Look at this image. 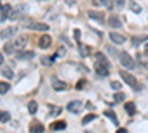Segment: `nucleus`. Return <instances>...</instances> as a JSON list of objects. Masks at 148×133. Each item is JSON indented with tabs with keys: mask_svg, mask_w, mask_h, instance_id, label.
I'll return each instance as SVG.
<instances>
[{
	"mask_svg": "<svg viewBox=\"0 0 148 133\" xmlns=\"http://www.w3.org/2000/svg\"><path fill=\"white\" fill-rule=\"evenodd\" d=\"M119 59H120V64L125 68H127V70H133L135 68V61H133V58L127 52H121L119 55Z\"/></svg>",
	"mask_w": 148,
	"mask_h": 133,
	"instance_id": "obj_1",
	"label": "nucleus"
},
{
	"mask_svg": "<svg viewBox=\"0 0 148 133\" xmlns=\"http://www.w3.org/2000/svg\"><path fill=\"white\" fill-rule=\"evenodd\" d=\"M28 43V39H27V35H19V37H16V40L12 43V47H14V50L16 52H21L25 49V46Z\"/></svg>",
	"mask_w": 148,
	"mask_h": 133,
	"instance_id": "obj_2",
	"label": "nucleus"
},
{
	"mask_svg": "<svg viewBox=\"0 0 148 133\" xmlns=\"http://www.w3.org/2000/svg\"><path fill=\"white\" fill-rule=\"evenodd\" d=\"M120 76H121L123 80H125V83L129 84L130 87H136V86H138V80H136V77L132 76L130 72H127V71H120Z\"/></svg>",
	"mask_w": 148,
	"mask_h": 133,
	"instance_id": "obj_3",
	"label": "nucleus"
},
{
	"mask_svg": "<svg viewBox=\"0 0 148 133\" xmlns=\"http://www.w3.org/2000/svg\"><path fill=\"white\" fill-rule=\"evenodd\" d=\"M25 28H28V30H37V31H47L49 27L47 24H45V22H28L27 25H25Z\"/></svg>",
	"mask_w": 148,
	"mask_h": 133,
	"instance_id": "obj_4",
	"label": "nucleus"
},
{
	"mask_svg": "<svg viewBox=\"0 0 148 133\" xmlns=\"http://www.w3.org/2000/svg\"><path fill=\"white\" fill-rule=\"evenodd\" d=\"M16 33H18V27H8V28L0 31V39H3V40L10 39V37H14Z\"/></svg>",
	"mask_w": 148,
	"mask_h": 133,
	"instance_id": "obj_5",
	"label": "nucleus"
},
{
	"mask_svg": "<svg viewBox=\"0 0 148 133\" xmlns=\"http://www.w3.org/2000/svg\"><path fill=\"white\" fill-rule=\"evenodd\" d=\"M95 71H96V74L98 76H101V77H107L110 74V67L101 64V62H95Z\"/></svg>",
	"mask_w": 148,
	"mask_h": 133,
	"instance_id": "obj_6",
	"label": "nucleus"
},
{
	"mask_svg": "<svg viewBox=\"0 0 148 133\" xmlns=\"http://www.w3.org/2000/svg\"><path fill=\"white\" fill-rule=\"evenodd\" d=\"M82 102L80 101H71V102H68V105H67V110L70 111V113H73V114H79L80 111H82Z\"/></svg>",
	"mask_w": 148,
	"mask_h": 133,
	"instance_id": "obj_7",
	"label": "nucleus"
},
{
	"mask_svg": "<svg viewBox=\"0 0 148 133\" xmlns=\"http://www.w3.org/2000/svg\"><path fill=\"white\" fill-rule=\"evenodd\" d=\"M52 87H53L55 90H58V92L65 90V89H67V83L62 81V80H58L56 77H52Z\"/></svg>",
	"mask_w": 148,
	"mask_h": 133,
	"instance_id": "obj_8",
	"label": "nucleus"
},
{
	"mask_svg": "<svg viewBox=\"0 0 148 133\" xmlns=\"http://www.w3.org/2000/svg\"><path fill=\"white\" fill-rule=\"evenodd\" d=\"M51 43H52V39H51V35H47V34H43L39 39V46L42 49H47V47L51 46Z\"/></svg>",
	"mask_w": 148,
	"mask_h": 133,
	"instance_id": "obj_9",
	"label": "nucleus"
},
{
	"mask_svg": "<svg viewBox=\"0 0 148 133\" xmlns=\"http://www.w3.org/2000/svg\"><path fill=\"white\" fill-rule=\"evenodd\" d=\"M110 39H111V42L116 43V44H123V43L126 42L125 35H121L119 33H110Z\"/></svg>",
	"mask_w": 148,
	"mask_h": 133,
	"instance_id": "obj_10",
	"label": "nucleus"
},
{
	"mask_svg": "<svg viewBox=\"0 0 148 133\" xmlns=\"http://www.w3.org/2000/svg\"><path fill=\"white\" fill-rule=\"evenodd\" d=\"M108 25H110L111 28H120V27H121V21L119 19L117 15H111V16L108 18Z\"/></svg>",
	"mask_w": 148,
	"mask_h": 133,
	"instance_id": "obj_11",
	"label": "nucleus"
},
{
	"mask_svg": "<svg viewBox=\"0 0 148 133\" xmlns=\"http://www.w3.org/2000/svg\"><path fill=\"white\" fill-rule=\"evenodd\" d=\"M56 53L55 55H51V56H45V58H42V65H45V67H49V65H53L55 64V61H56Z\"/></svg>",
	"mask_w": 148,
	"mask_h": 133,
	"instance_id": "obj_12",
	"label": "nucleus"
},
{
	"mask_svg": "<svg viewBox=\"0 0 148 133\" xmlns=\"http://www.w3.org/2000/svg\"><path fill=\"white\" fill-rule=\"evenodd\" d=\"M31 58H34V52L33 50H21L19 53H18V59L19 61H25V59H31Z\"/></svg>",
	"mask_w": 148,
	"mask_h": 133,
	"instance_id": "obj_13",
	"label": "nucleus"
},
{
	"mask_svg": "<svg viewBox=\"0 0 148 133\" xmlns=\"http://www.w3.org/2000/svg\"><path fill=\"white\" fill-rule=\"evenodd\" d=\"M125 111L127 113V115H135L136 114V106H135V104L133 102H126L125 104Z\"/></svg>",
	"mask_w": 148,
	"mask_h": 133,
	"instance_id": "obj_14",
	"label": "nucleus"
},
{
	"mask_svg": "<svg viewBox=\"0 0 148 133\" xmlns=\"http://www.w3.org/2000/svg\"><path fill=\"white\" fill-rule=\"evenodd\" d=\"M49 127H51V130H53V132L64 130V129H67V123H65V121H55V123H52Z\"/></svg>",
	"mask_w": 148,
	"mask_h": 133,
	"instance_id": "obj_15",
	"label": "nucleus"
},
{
	"mask_svg": "<svg viewBox=\"0 0 148 133\" xmlns=\"http://www.w3.org/2000/svg\"><path fill=\"white\" fill-rule=\"evenodd\" d=\"M95 59H96V62H101V64H104V65L110 67L108 58H107L104 53H101V52H96V53H95Z\"/></svg>",
	"mask_w": 148,
	"mask_h": 133,
	"instance_id": "obj_16",
	"label": "nucleus"
},
{
	"mask_svg": "<svg viewBox=\"0 0 148 133\" xmlns=\"http://www.w3.org/2000/svg\"><path fill=\"white\" fill-rule=\"evenodd\" d=\"M88 16H89V18H93V19H96V21H99V22L104 21V14H101V12H96V10H89V12H88Z\"/></svg>",
	"mask_w": 148,
	"mask_h": 133,
	"instance_id": "obj_17",
	"label": "nucleus"
},
{
	"mask_svg": "<svg viewBox=\"0 0 148 133\" xmlns=\"http://www.w3.org/2000/svg\"><path fill=\"white\" fill-rule=\"evenodd\" d=\"M104 115L105 117H108L111 121H113L116 126H119V120H117V115H116V113L114 111H110V110H107V111H104Z\"/></svg>",
	"mask_w": 148,
	"mask_h": 133,
	"instance_id": "obj_18",
	"label": "nucleus"
},
{
	"mask_svg": "<svg viewBox=\"0 0 148 133\" xmlns=\"http://www.w3.org/2000/svg\"><path fill=\"white\" fill-rule=\"evenodd\" d=\"M79 47H80L79 52H80V55H82V56H88V55L90 53V47H89L88 44H83V43H80V42H79Z\"/></svg>",
	"mask_w": 148,
	"mask_h": 133,
	"instance_id": "obj_19",
	"label": "nucleus"
},
{
	"mask_svg": "<svg viewBox=\"0 0 148 133\" xmlns=\"http://www.w3.org/2000/svg\"><path fill=\"white\" fill-rule=\"evenodd\" d=\"M9 12H10V5H5L2 6V15H0V21H5L9 15Z\"/></svg>",
	"mask_w": 148,
	"mask_h": 133,
	"instance_id": "obj_20",
	"label": "nucleus"
},
{
	"mask_svg": "<svg viewBox=\"0 0 148 133\" xmlns=\"http://www.w3.org/2000/svg\"><path fill=\"white\" fill-rule=\"evenodd\" d=\"M2 76H3L5 78L10 80V78H14V72H12V70H10L9 67H6V68L2 70Z\"/></svg>",
	"mask_w": 148,
	"mask_h": 133,
	"instance_id": "obj_21",
	"label": "nucleus"
},
{
	"mask_svg": "<svg viewBox=\"0 0 148 133\" xmlns=\"http://www.w3.org/2000/svg\"><path fill=\"white\" fill-rule=\"evenodd\" d=\"M145 40H148V35H139V37H133V39H132V44H133V46H138V44H141V43L145 42Z\"/></svg>",
	"mask_w": 148,
	"mask_h": 133,
	"instance_id": "obj_22",
	"label": "nucleus"
},
{
	"mask_svg": "<svg viewBox=\"0 0 148 133\" xmlns=\"http://www.w3.org/2000/svg\"><path fill=\"white\" fill-rule=\"evenodd\" d=\"M21 16V12L18 10V9H15V10H12V8H10V12H9V15H8V18L9 19H12V21H15V19H18Z\"/></svg>",
	"mask_w": 148,
	"mask_h": 133,
	"instance_id": "obj_23",
	"label": "nucleus"
},
{
	"mask_svg": "<svg viewBox=\"0 0 148 133\" xmlns=\"http://www.w3.org/2000/svg\"><path fill=\"white\" fill-rule=\"evenodd\" d=\"M10 89V84L6 81H0V95H5L6 92H9Z\"/></svg>",
	"mask_w": 148,
	"mask_h": 133,
	"instance_id": "obj_24",
	"label": "nucleus"
},
{
	"mask_svg": "<svg viewBox=\"0 0 148 133\" xmlns=\"http://www.w3.org/2000/svg\"><path fill=\"white\" fill-rule=\"evenodd\" d=\"M37 108H39L37 102L36 101H30V104H28V113L30 114H36L37 113Z\"/></svg>",
	"mask_w": 148,
	"mask_h": 133,
	"instance_id": "obj_25",
	"label": "nucleus"
},
{
	"mask_svg": "<svg viewBox=\"0 0 148 133\" xmlns=\"http://www.w3.org/2000/svg\"><path fill=\"white\" fill-rule=\"evenodd\" d=\"M10 120V114L8 111H0V121L2 123H8Z\"/></svg>",
	"mask_w": 148,
	"mask_h": 133,
	"instance_id": "obj_26",
	"label": "nucleus"
},
{
	"mask_svg": "<svg viewBox=\"0 0 148 133\" xmlns=\"http://www.w3.org/2000/svg\"><path fill=\"white\" fill-rule=\"evenodd\" d=\"M30 132L31 133H42V132H45V127L42 124H34L30 127Z\"/></svg>",
	"mask_w": 148,
	"mask_h": 133,
	"instance_id": "obj_27",
	"label": "nucleus"
},
{
	"mask_svg": "<svg viewBox=\"0 0 148 133\" xmlns=\"http://www.w3.org/2000/svg\"><path fill=\"white\" fill-rule=\"evenodd\" d=\"M95 118H96V114H88V115H86V117L82 120V124H83V126H86V124L90 123L92 120H95Z\"/></svg>",
	"mask_w": 148,
	"mask_h": 133,
	"instance_id": "obj_28",
	"label": "nucleus"
},
{
	"mask_svg": "<svg viewBox=\"0 0 148 133\" xmlns=\"http://www.w3.org/2000/svg\"><path fill=\"white\" fill-rule=\"evenodd\" d=\"M130 10H132V12H135V14H139V12L142 10V8H141V5H139V3L133 2V3L130 5Z\"/></svg>",
	"mask_w": 148,
	"mask_h": 133,
	"instance_id": "obj_29",
	"label": "nucleus"
},
{
	"mask_svg": "<svg viewBox=\"0 0 148 133\" xmlns=\"http://www.w3.org/2000/svg\"><path fill=\"white\" fill-rule=\"evenodd\" d=\"M3 52L6 55H10V53H14V47H12V43H6L3 46Z\"/></svg>",
	"mask_w": 148,
	"mask_h": 133,
	"instance_id": "obj_30",
	"label": "nucleus"
},
{
	"mask_svg": "<svg viewBox=\"0 0 148 133\" xmlns=\"http://www.w3.org/2000/svg\"><path fill=\"white\" fill-rule=\"evenodd\" d=\"M123 99H125V95H123L120 90H117V93L114 95V102H121Z\"/></svg>",
	"mask_w": 148,
	"mask_h": 133,
	"instance_id": "obj_31",
	"label": "nucleus"
},
{
	"mask_svg": "<svg viewBox=\"0 0 148 133\" xmlns=\"http://www.w3.org/2000/svg\"><path fill=\"white\" fill-rule=\"evenodd\" d=\"M61 111H62V110H61L59 106H53V108H52V111H51V114H49V115H58V114H61Z\"/></svg>",
	"mask_w": 148,
	"mask_h": 133,
	"instance_id": "obj_32",
	"label": "nucleus"
},
{
	"mask_svg": "<svg viewBox=\"0 0 148 133\" xmlns=\"http://www.w3.org/2000/svg\"><path fill=\"white\" fill-rule=\"evenodd\" d=\"M111 89H113V90H120L121 89V84L119 81H113V83H111Z\"/></svg>",
	"mask_w": 148,
	"mask_h": 133,
	"instance_id": "obj_33",
	"label": "nucleus"
},
{
	"mask_svg": "<svg viewBox=\"0 0 148 133\" xmlns=\"http://www.w3.org/2000/svg\"><path fill=\"white\" fill-rule=\"evenodd\" d=\"M84 84H86V80H84V78H82V80H80V81H79V83L76 84V89H79V90H82V89L84 87Z\"/></svg>",
	"mask_w": 148,
	"mask_h": 133,
	"instance_id": "obj_34",
	"label": "nucleus"
},
{
	"mask_svg": "<svg viewBox=\"0 0 148 133\" xmlns=\"http://www.w3.org/2000/svg\"><path fill=\"white\" fill-rule=\"evenodd\" d=\"M65 53H67V49H65V47H59L58 52H56V56H65Z\"/></svg>",
	"mask_w": 148,
	"mask_h": 133,
	"instance_id": "obj_35",
	"label": "nucleus"
},
{
	"mask_svg": "<svg viewBox=\"0 0 148 133\" xmlns=\"http://www.w3.org/2000/svg\"><path fill=\"white\" fill-rule=\"evenodd\" d=\"M125 2H126V0H114V6L123 8V6H125Z\"/></svg>",
	"mask_w": 148,
	"mask_h": 133,
	"instance_id": "obj_36",
	"label": "nucleus"
},
{
	"mask_svg": "<svg viewBox=\"0 0 148 133\" xmlns=\"http://www.w3.org/2000/svg\"><path fill=\"white\" fill-rule=\"evenodd\" d=\"M80 35H82V33H80V30H74V39H76L77 42H80Z\"/></svg>",
	"mask_w": 148,
	"mask_h": 133,
	"instance_id": "obj_37",
	"label": "nucleus"
},
{
	"mask_svg": "<svg viewBox=\"0 0 148 133\" xmlns=\"http://www.w3.org/2000/svg\"><path fill=\"white\" fill-rule=\"evenodd\" d=\"M101 3H102L104 6H108V8H111V6H110V3H108V0H101Z\"/></svg>",
	"mask_w": 148,
	"mask_h": 133,
	"instance_id": "obj_38",
	"label": "nucleus"
},
{
	"mask_svg": "<svg viewBox=\"0 0 148 133\" xmlns=\"http://www.w3.org/2000/svg\"><path fill=\"white\" fill-rule=\"evenodd\" d=\"M86 106H88V110H93V105H92L90 102H88V104H86Z\"/></svg>",
	"mask_w": 148,
	"mask_h": 133,
	"instance_id": "obj_39",
	"label": "nucleus"
},
{
	"mask_svg": "<svg viewBox=\"0 0 148 133\" xmlns=\"http://www.w3.org/2000/svg\"><path fill=\"white\" fill-rule=\"evenodd\" d=\"M126 132H127L126 129H121V127H120V129L117 130V133H126Z\"/></svg>",
	"mask_w": 148,
	"mask_h": 133,
	"instance_id": "obj_40",
	"label": "nucleus"
},
{
	"mask_svg": "<svg viewBox=\"0 0 148 133\" xmlns=\"http://www.w3.org/2000/svg\"><path fill=\"white\" fill-rule=\"evenodd\" d=\"M3 61H5V59H3V55H2V53H0V65H2V64H3Z\"/></svg>",
	"mask_w": 148,
	"mask_h": 133,
	"instance_id": "obj_41",
	"label": "nucleus"
},
{
	"mask_svg": "<svg viewBox=\"0 0 148 133\" xmlns=\"http://www.w3.org/2000/svg\"><path fill=\"white\" fill-rule=\"evenodd\" d=\"M67 3L68 5H74V0H67Z\"/></svg>",
	"mask_w": 148,
	"mask_h": 133,
	"instance_id": "obj_42",
	"label": "nucleus"
},
{
	"mask_svg": "<svg viewBox=\"0 0 148 133\" xmlns=\"http://www.w3.org/2000/svg\"><path fill=\"white\" fill-rule=\"evenodd\" d=\"M145 53L148 55V44H145Z\"/></svg>",
	"mask_w": 148,
	"mask_h": 133,
	"instance_id": "obj_43",
	"label": "nucleus"
},
{
	"mask_svg": "<svg viewBox=\"0 0 148 133\" xmlns=\"http://www.w3.org/2000/svg\"><path fill=\"white\" fill-rule=\"evenodd\" d=\"M145 67H147V68H148V64H145Z\"/></svg>",
	"mask_w": 148,
	"mask_h": 133,
	"instance_id": "obj_44",
	"label": "nucleus"
}]
</instances>
